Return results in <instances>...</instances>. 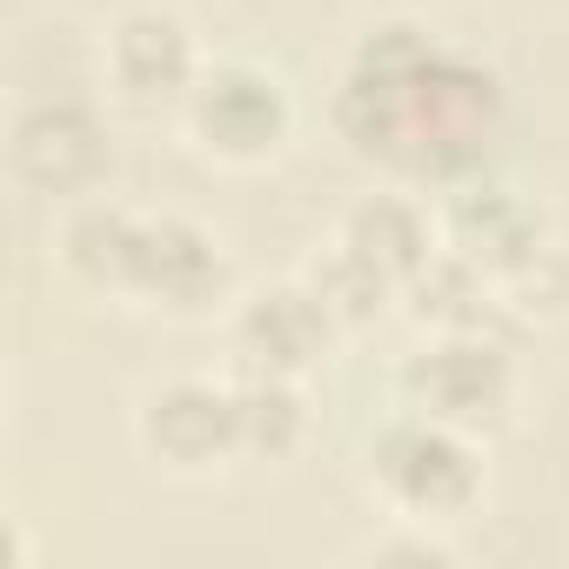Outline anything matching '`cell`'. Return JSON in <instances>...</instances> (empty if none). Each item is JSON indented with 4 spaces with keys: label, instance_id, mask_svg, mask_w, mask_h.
Returning a JSON list of instances; mask_svg holds the SVG:
<instances>
[{
    "label": "cell",
    "instance_id": "e0dca14e",
    "mask_svg": "<svg viewBox=\"0 0 569 569\" xmlns=\"http://www.w3.org/2000/svg\"><path fill=\"white\" fill-rule=\"evenodd\" d=\"M362 562H376V569H456V562H462V549L449 542V529L382 516V536H369V542H362Z\"/></svg>",
    "mask_w": 569,
    "mask_h": 569
},
{
    "label": "cell",
    "instance_id": "30bf717a",
    "mask_svg": "<svg viewBox=\"0 0 569 569\" xmlns=\"http://www.w3.org/2000/svg\"><path fill=\"white\" fill-rule=\"evenodd\" d=\"M436 221L442 241L462 248L469 261H482L496 281H509L516 268H529L542 248H556V214L542 194L502 181V174H462L436 194Z\"/></svg>",
    "mask_w": 569,
    "mask_h": 569
},
{
    "label": "cell",
    "instance_id": "52a82bcc",
    "mask_svg": "<svg viewBox=\"0 0 569 569\" xmlns=\"http://www.w3.org/2000/svg\"><path fill=\"white\" fill-rule=\"evenodd\" d=\"M234 296H241L234 254L208 221H194L181 208H148L141 214L128 309L168 316V322H208V316H228Z\"/></svg>",
    "mask_w": 569,
    "mask_h": 569
},
{
    "label": "cell",
    "instance_id": "8fae6325",
    "mask_svg": "<svg viewBox=\"0 0 569 569\" xmlns=\"http://www.w3.org/2000/svg\"><path fill=\"white\" fill-rule=\"evenodd\" d=\"M141 214H148V208H128V201H114L108 188H101V194H81V201L61 208V228H54V268H61L68 289L128 309Z\"/></svg>",
    "mask_w": 569,
    "mask_h": 569
},
{
    "label": "cell",
    "instance_id": "9c48e42d",
    "mask_svg": "<svg viewBox=\"0 0 569 569\" xmlns=\"http://www.w3.org/2000/svg\"><path fill=\"white\" fill-rule=\"evenodd\" d=\"M228 329V369L234 376H316L336 349L342 329L322 316V302L309 296V281H261V289H241L221 316Z\"/></svg>",
    "mask_w": 569,
    "mask_h": 569
},
{
    "label": "cell",
    "instance_id": "7a4b0ae2",
    "mask_svg": "<svg viewBox=\"0 0 569 569\" xmlns=\"http://www.w3.org/2000/svg\"><path fill=\"white\" fill-rule=\"evenodd\" d=\"M482 449L489 442H476L436 416L396 409L362 449V489L396 522L456 529L489 502V456Z\"/></svg>",
    "mask_w": 569,
    "mask_h": 569
},
{
    "label": "cell",
    "instance_id": "3957f363",
    "mask_svg": "<svg viewBox=\"0 0 569 569\" xmlns=\"http://www.w3.org/2000/svg\"><path fill=\"white\" fill-rule=\"evenodd\" d=\"M174 121L201 161L248 174V168H268L289 154L302 114H296V88L281 81V68H268L254 54H208L201 81L188 88Z\"/></svg>",
    "mask_w": 569,
    "mask_h": 569
},
{
    "label": "cell",
    "instance_id": "2e32d148",
    "mask_svg": "<svg viewBox=\"0 0 569 569\" xmlns=\"http://www.w3.org/2000/svg\"><path fill=\"white\" fill-rule=\"evenodd\" d=\"M496 289H502V316L509 322H536V329L569 322V248L562 241L542 248L529 268H516L509 281H496Z\"/></svg>",
    "mask_w": 569,
    "mask_h": 569
},
{
    "label": "cell",
    "instance_id": "4fadbf2b",
    "mask_svg": "<svg viewBox=\"0 0 569 569\" xmlns=\"http://www.w3.org/2000/svg\"><path fill=\"white\" fill-rule=\"evenodd\" d=\"M422 336H449V329H496L509 322L502 316V289H496V274L482 261H469L462 248H436L409 281H402V302H396Z\"/></svg>",
    "mask_w": 569,
    "mask_h": 569
},
{
    "label": "cell",
    "instance_id": "7c38bea8",
    "mask_svg": "<svg viewBox=\"0 0 569 569\" xmlns=\"http://www.w3.org/2000/svg\"><path fill=\"white\" fill-rule=\"evenodd\" d=\"M336 241L356 254V261H369L389 289H396V302H402V281L442 248V221H436V201H422V188H376V194H356L349 208H342V221H336Z\"/></svg>",
    "mask_w": 569,
    "mask_h": 569
},
{
    "label": "cell",
    "instance_id": "5b68a950",
    "mask_svg": "<svg viewBox=\"0 0 569 569\" xmlns=\"http://www.w3.org/2000/svg\"><path fill=\"white\" fill-rule=\"evenodd\" d=\"M128 436H134V456L154 476H174V482H208V476L248 462L241 456V396H234V376L181 369V376L141 382V396L128 409Z\"/></svg>",
    "mask_w": 569,
    "mask_h": 569
},
{
    "label": "cell",
    "instance_id": "8992f818",
    "mask_svg": "<svg viewBox=\"0 0 569 569\" xmlns=\"http://www.w3.org/2000/svg\"><path fill=\"white\" fill-rule=\"evenodd\" d=\"M8 174L41 201L101 194L114 174V121L88 88H41L8 108Z\"/></svg>",
    "mask_w": 569,
    "mask_h": 569
},
{
    "label": "cell",
    "instance_id": "6da1fadb",
    "mask_svg": "<svg viewBox=\"0 0 569 569\" xmlns=\"http://www.w3.org/2000/svg\"><path fill=\"white\" fill-rule=\"evenodd\" d=\"M329 128L389 181L442 194L489 168L509 128V81L496 61L449 48L422 14H376L336 68Z\"/></svg>",
    "mask_w": 569,
    "mask_h": 569
},
{
    "label": "cell",
    "instance_id": "9a60e30c",
    "mask_svg": "<svg viewBox=\"0 0 569 569\" xmlns=\"http://www.w3.org/2000/svg\"><path fill=\"white\" fill-rule=\"evenodd\" d=\"M302 281H309V296L322 302V316L342 329V342L349 336H369L389 309H396V289L369 268V261H356L342 241H329V248H316L302 268H296Z\"/></svg>",
    "mask_w": 569,
    "mask_h": 569
},
{
    "label": "cell",
    "instance_id": "ba28073f",
    "mask_svg": "<svg viewBox=\"0 0 569 569\" xmlns=\"http://www.w3.org/2000/svg\"><path fill=\"white\" fill-rule=\"evenodd\" d=\"M101 88L114 108L128 114H181L188 88L208 68V48L194 34V21L161 0H134L101 28Z\"/></svg>",
    "mask_w": 569,
    "mask_h": 569
},
{
    "label": "cell",
    "instance_id": "277c9868",
    "mask_svg": "<svg viewBox=\"0 0 569 569\" xmlns=\"http://www.w3.org/2000/svg\"><path fill=\"white\" fill-rule=\"evenodd\" d=\"M396 396L416 416H436L476 442H496L516 422L522 402V362L502 342V329H449V336H422L402 369H396Z\"/></svg>",
    "mask_w": 569,
    "mask_h": 569
},
{
    "label": "cell",
    "instance_id": "5bb4252c",
    "mask_svg": "<svg viewBox=\"0 0 569 569\" xmlns=\"http://www.w3.org/2000/svg\"><path fill=\"white\" fill-rule=\"evenodd\" d=\"M234 396H241V456L248 462H296L309 449L316 409H309L302 376H234Z\"/></svg>",
    "mask_w": 569,
    "mask_h": 569
}]
</instances>
